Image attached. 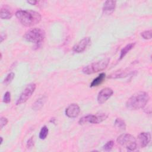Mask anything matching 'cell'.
<instances>
[{
  "instance_id": "cell-1",
  "label": "cell",
  "mask_w": 152,
  "mask_h": 152,
  "mask_svg": "<svg viewBox=\"0 0 152 152\" xmlns=\"http://www.w3.org/2000/svg\"><path fill=\"white\" fill-rule=\"evenodd\" d=\"M15 16L19 21L26 27L33 26L41 20V15L38 12L32 10H18Z\"/></svg>"
},
{
  "instance_id": "cell-2",
  "label": "cell",
  "mask_w": 152,
  "mask_h": 152,
  "mask_svg": "<svg viewBox=\"0 0 152 152\" xmlns=\"http://www.w3.org/2000/svg\"><path fill=\"white\" fill-rule=\"evenodd\" d=\"M149 96L145 91H138L132 95L126 102V107L129 110L144 108L149 100Z\"/></svg>"
},
{
  "instance_id": "cell-3",
  "label": "cell",
  "mask_w": 152,
  "mask_h": 152,
  "mask_svg": "<svg viewBox=\"0 0 152 152\" xmlns=\"http://www.w3.org/2000/svg\"><path fill=\"white\" fill-rule=\"evenodd\" d=\"M109 62L110 59L108 58L102 59L96 62H93L85 66L83 68L82 71L84 74L87 75L102 71L107 68L108 64H109Z\"/></svg>"
},
{
  "instance_id": "cell-4",
  "label": "cell",
  "mask_w": 152,
  "mask_h": 152,
  "mask_svg": "<svg viewBox=\"0 0 152 152\" xmlns=\"http://www.w3.org/2000/svg\"><path fill=\"white\" fill-rule=\"evenodd\" d=\"M45 37V32L40 28H33L28 30L24 38L28 42L38 44L43 41Z\"/></svg>"
},
{
  "instance_id": "cell-5",
  "label": "cell",
  "mask_w": 152,
  "mask_h": 152,
  "mask_svg": "<svg viewBox=\"0 0 152 152\" xmlns=\"http://www.w3.org/2000/svg\"><path fill=\"white\" fill-rule=\"evenodd\" d=\"M117 142L129 151H134L137 148V140L131 134H124L119 135L117 138Z\"/></svg>"
},
{
  "instance_id": "cell-6",
  "label": "cell",
  "mask_w": 152,
  "mask_h": 152,
  "mask_svg": "<svg viewBox=\"0 0 152 152\" xmlns=\"http://www.w3.org/2000/svg\"><path fill=\"white\" fill-rule=\"evenodd\" d=\"M107 115L104 113H100L96 115H87L82 117L79 121L80 125H84L87 123L99 124L104 121L107 118Z\"/></svg>"
},
{
  "instance_id": "cell-7",
  "label": "cell",
  "mask_w": 152,
  "mask_h": 152,
  "mask_svg": "<svg viewBox=\"0 0 152 152\" xmlns=\"http://www.w3.org/2000/svg\"><path fill=\"white\" fill-rule=\"evenodd\" d=\"M36 85L35 83H32L28 84L17 99L16 101V105H19L25 103L31 96L36 89Z\"/></svg>"
},
{
  "instance_id": "cell-8",
  "label": "cell",
  "mask_w": 152,
  "mask_h": 152,
  "mask_svg": "<svg viewBox=\"0 0 152 152\" xmlns=\"http://www.w3.org/2000/svg\"><path fill=\"white\" fill-rule=\"evenodd\" d=\"M113 94V91L109 87L102 88L98 93L97 100L99 104H103L106 102Z\"/></svg>"
},
{
  "instance_id": "cell-9",
  "label": "cell",
  "mask_w": 152,
  "mask_h": 152,
  "mask_svg": "<svg viewBox=\"0 0 152 152\" xmlns=\"http://www.w3.org/2000/svg\"><path fill=\"white\" fill-rule=\"evenodd\" d=\"M91 42L90 37H86L80 40L72 48V51L75 53H81L85 50Z\"/></svg>"
},
{
  "instance_id": "cell-10",
  "label": "cell",
  "mask_w": 152,
  "mask_h": 152,
  "mask_svg": "<svg viewBox=\"0 0 152 152\" xmlns=\"http://www.w3.org/2000/svg\"><path fill=\"white\" fill-rule=\"evenodd\" d=\"M80 112V108L76 103H72L69 104L65 109V115L70 118H74L78 116Z\"/></svg>"
},
{
  "instance_id": "cell-11",
  "label": "cell",
  "mask_w": 152,
  "mask_h": 152,
  "mask_svg": "<svg viewBox=\"0 0 152 152\" xmlns=\"http://www.w3.org/2000/svg\"><path fill=\"white\" fill-rule=\"evenodd\" d=\"M141 147H146L151 140V134L148 132H142L137 137Z\"/></svg>"
},
{
  "instance_id": "cell-12",
  "label": "cell",
  "mask_w": 152,
  "mask_h": 152,
  "mask_svg": "<svg viewBox=\"0 0 152 152\" xmlns=\"http://www.w3.org/2000/svg\"><path fill=\"white\" fill-rule=\"evenodd\" d=\"M116 5V1L108 0L104 2L103 6V12L105 14L110 15L115 11Z\"/></svg>"
},
{
  "instance_id": "cell-13",
  "label": "cell",
  "mask_w": 152,
  "mask_h": 152,
  "mask_svg": "<svg viewBox=\"0 0 152 152\" xmlns=\"http://www.w3.org/2000/svg\"><path fill=\"white\" fill-rule=\"evenodd\" d=\"M131 74V71H130L128 69H125L123 70H119V71H115V72L109 75L108 78H123V77H127Z\"/></svg>"
},
{
  "instance_id": "cell-14",
  "label": "cell",
  "mask_w": 152,
  "mask_h": 152,
  "mask_svg": "<svg viewBox=\"0 0 152 152\" xmlns=\"http://www.w3.org/2000/svg\"><path fill=\"white\" fill-rule=\"evenodd\" d=\"M105 77H106V74L105 73H104V72L100 73L96 78H95L92 81L90 86L91 87H94L98 86L99 84H100L104 81Z\"/></svg>"
},
{
  "instance_id": "cell-15",
  "label": "cell",
  "mask_w": 152,
  "mask_h": 152,
  "mask_svg": "<svg viewBox=\"0 0 152 152\" xmlns=\"http://www.w3.org/2000/svg\"><path fill=\"white\" fill-rule=\"evenodd\" d=\"M135 43H131L126 45L124 48L122 49L120 53L119 59H122L135 46Z\"/></svg>"
},
{
  "instance_id": "cell-16",
  "label": "cell",
  "mask_w": 152,
  "mask_h": 152,
  "mask_svg": "<svg viewBox=\"0 0 152 152\" xmlns=\"http://www.w3.org/2000/svg\"><path fill=\"white\" fill-rule=\"evenodd\" d=\"M12 14L10 10H8L5 8H1V13H0V17L1 19L9 20L12 17Z\"/></svg>"
},
{
  "instance_id": "cell-17",
  "label": "cell",
  "mask_w": 152,
  "mask_h": 152,
  "mask_svg": "<svg viewBox=\"0 0 152 152\" xmlns=\"http://www.w3.org/2000/svg\"><path fill=\"white\" fill-rule=\"evenodd\" d=\"M45 100H46V98L45 97H42L37 99L33 104V109L34 110H39V109H40L43 106V104L45 103Z\"/></svg>"
},
{
  "instance_id": "cell-18",
  "label": "cell",
  "mask_w": 152,
  "mask_h": 152,
  "mask_svg": "<svg viewBox=\"0 0 152 152\" xmlns=\"http://www.w3.org/2000/svg\"><path fill=\"white\" fill-rule=\"evenodd\" d=\"M115 126L121 129H125L126 128V124L125 121L121 118H116L115 121Z\"/></svg>"
},
{
  "instance_id": "cell-19",
  "label": "cell",
  "mask_w": 152,
  "mask_h": 152,
  "mask_svg": "<svg viewBox=\"0 0 152 152\" xmlns=\"http://www.w3.org/2000/svg\"><path fill=\"white\" fill-rule=\"evenodd\" d=\"M48 132H49V129L48 128V127L46 126H43L41 128L40 133H39L40 139H41V140L45 139L48 135Z\"/></svg>"
},
{
  "instance_id": "cell-20",
  "label": "cell",
  "mask_w": 152,
  "mask_h": 152,
  "mask_svg": "<svg viewBox=\"0 0 152 152\" xmlns=\"http://www.w3.org/2000/svg\"><path fill=\"white\" fill-rule=\"evenodd\" d=\"M14 76H15V74L14 72H10L7 75V77H5V78L4 79V81H3V84L7 86L9 84H10L11 83V81H12V80L14 79Z\"/></svg>"
},
{
  "instance_id": "cell-21",
  "label": "cell",
  "mask_w": 152,
  "mask_h": 152,
  "mask_svg": "<svg viewBox=\"0 0 152 152\" xmlns=\"http://www.w3.org/2000/svg\"><path fill=\"white\" fill-rule=\"evenodd\" d=\"M113 145H114V141H107L103 146V149L104 151H110L112 149Z\"/></svg>"
},
{
  "instance_id": "cell-22",
  "label": "cell",
  "mask_w": 152,
  "mask_h": 152,
  "mask_svg": "<svg viewBox=\"0 0 152 152\" xmlns=\"http://www.w3.org/2000/svg\"><path fill=\"white\" fill-rule=\"evenodd\" d=\"M141 37L146 40H149L151 39V30H145L144 31H142L141 33Z\"/></svg>"
},
{
  "instance_id": "cell-23",
  "label": "cell",
  "mask_w": 152,
  "mask_h": 152,
  "mask_svg": "<svg viewBox=\"0 0 152 152\" xmlns=\"http://www.w3.org/2000/svg\"><path fill=\"white\" fill-rule=\"evenodd\" d=\"M11 102V93L7 91L3 97V102L5 103H9Z\"/></svg>"
},
{
  "instance_id": "cell-24",
  "label": "cell",
  "mask_w": 152,
  "mask_h": 152,
  "mask_svg": "<svg viewBox=\"0 0 152 152\" xmlns=\"http://www.w3.org/2000/svg\"><path fill=\"white\" fill-rule=\"evenodd\" d=\"M8 123V119L7 118H5V117H1L0 119V128L1 129H2L4 126H5Z\"/></svg>"
},
{
  "instance_id": "cell-25",
  "label": "cell",
  "mask_w": 152,
  "mask_h": 152,
  "mask_svg": "<svg viewBox=\"0 0 152 152\" xmlns=\"http://www.w3.org/2000/svg\"><path fill=\"white\" fill-rule=\"evenodd\" d=\"M33 145H34V141H33V137H31L30 139L28 140V141L27 142L26 146H27V148H30Z\"/></svg>"
},
{
  "instance_id": "cell-26",
  "label": "cell",
  "mask_w": 152,
  "mask_h": 152,
  "mask_svg": "<svg viewBox=\"0 0 152 152\" xmlns=\"http://www.w3.org/2000/svg\"><path fill=\"white\" fill-rule=\"evenodd\" d=\"M6 37H7L6 34H5V33H2L1 34V37H0L1 42H2L6 39Z\"/></svg>"
},
{
  "instance_id": "cell-27",
  "label": "cell",
  "mask_w": 152,
  "mask_h": 152,
  "mask_svg": "<svg viewBox=\"0 0 152 152\" xmlns=\"http://www.w3.org/2000/svg\"><path fill=\"white\" fill-rule=\"evenodd\" d=\"M27 2L28 3V4H30V5H36L38 2H37V1H35V0H31V1H27Z\"/></svg>"
},
{
  "instance_id": "cell-28",
  "label": "cell",
  "mask_w": 152,
  "mask_h": 152,
  "mask_svg": "<svg viewBox=\"0 0 152 152\" xmlns=\"http://www.w3.org/2000/svg\"><path fill=\"white\" fill-rule=\"evenodd\" d=\"M0 138H1V144H2V141H3V138H2V137H0Z\"/></svg>"
}]
</instances>
